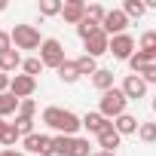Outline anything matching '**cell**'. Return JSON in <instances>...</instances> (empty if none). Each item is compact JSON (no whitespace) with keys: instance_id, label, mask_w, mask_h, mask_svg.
<instances>
[{"instance_id":"11","label":"cell","mask_w":156,"mask_h":156,"mask_svg":"<svg viewBox=\"0 0 156 156\" xmlns=\"http://www.w3.org/2000/svg\"><path fill=\"white\" fill-rule=\"evenodd\" d=\"M110 126H113V119H107V116L98 113V110H92V113L83 116V129H89V135H95V138H98L104 129H110Z\"/></svg>"},{"instance_id":"25","label":"cell","mask_w":156,"mask_h":156,"mask_svg":"<svg viewBox=\"0 0 156 156\" xmlns=\"http://www.w3.org/2000/svg\"><path fill=\"white\" fill-rule=\"evenodd\" d=\"M61 9H64V3L61 0H40V16H61Z\"/></svg>"},{"instance_id":"1","label":"cell","mask_w":156,"mask_h":156,"mask_svg":"<svg viewBox=\"0 0 156 156\" xmlns=\"http://www.w3.org/2000/svg\"><path fill=\"white\" fill-rule=\"evenodd\" d=\"M43 122H46L52 132L70 135V138H76V132L83 129V116H76L73 110H64V107H46V110H43Z\"/></svg>"},{"instance_id":"3","label":"cell","mask_w":156,"mask_h":156,"mask_svg":"<svg viewBox=\"0 0 156 156\" xmlns=\"http://www.w3.org/2000/svg\"><path fill=\"white\" fill-rule=\"evenodd\" d=\"M9 34H12V46L16 49H37L40 52V46H43V37H40V31L34 25H16Z\"/></svg>"},{"instance_id":"12","label":"cell","mask_w":156,"mask_h":156,"mask_svg":"<svg viewBox=\"0 0 156 156\" xmlns=\"http://www.w3.org/2000/svg\"><path fill=\"white\" fill-rule=\"evenodd\" d=\"M61 19L67 25H80L86 19V3H83V0H67L64 9H61Z\"/></svg>"},{"instance_id":"39","label":"cell","mask_w":156,"mask_h":156,"mask_svg":"<svg viewBox=\"0 0 156 156\" xmlns=\"http://www.w3.org/2000/svg\"><path fill=\"white\" fill-rule=\"evenodd\" d=\"M3 129H6V122H3V119H0V135H3Z\"/></svg>"},{"instance_id":"5","label":"cell","mask_w":156,"mask_h":156,"mask_svg":"<svg viewBox=\"0 0 156 156\" xmlns=\"http://www.w3.org/2000/svg\"><path fill=\"white\" fill-rule=\"evenodd\" d=\"M22 147H25L31 156H55L52 138H49V135H40V132H34V135L22 138Z\"/></svg>"},{"instance_id":"38","label":"cell","mask_w":156,"mask_h":156,"mask_svg":"<svg viewBox=\"0 0 156 156\" xmlns=\"http://www.w3.org/2000/svg\"><path fill=\"white\" fill-rule=\"evenodd\" d=\"M6 6H9V3H6V0H0V12H3V9H6Z\"/></svg>"},{"instance_id":"40","label":"cell","mask_w":156,"mask_h":156,"mask_svg":"<svg viewBox=\"0 0 156 156\" xmlns=\"http://www.w3.org/2000/svg\"><path fill=\"white\" fill-rule=\"evenodd\" d=\"M153 113H156V98H153Z\"/></svg>"},{"instance_id":"2","label":"cell","mask_w":156,"mask_h":156,"mask_svg":"<svg viewBox=\"0 0 156 156\" xmlns=\"http://www.w3.org/2000/svg\"><path fill=\"white\" fill-rule=\"evenodd\" d=\"M126 104H129L126 92L113 86L110 92H104V95H101V101H98V113H104L107 119H116V116H122V113H126Z\"/></svg>"},{"instance_id":"31","label":"cell","mask_w":156,"mask_h":156,"mask_svg":"<svg viewBox=\"0 0 156 156\" xmlns=\"http://www.w3.org/2000/svg\"><path fill=\"white\" fill-rule=\"evenodd\" d=\"M12 126L19 129V135H22V138L34 135V119H28V116H16V122H12Z\"/></svg>"},{"instance_id":"9","label":"cell","mask_w":156,"mask_h":156,"mask_svg":"<svg viewBox=\"0 0 156 156\" xmlns=\"http://www.w3.org/2000/svg\"><path fill=\"white\" fill-rule=\"evenodd\" d=\"M83 49H86V55L101 58L104 52H110V37H107L104 31H95L92 37H86V40H83Z\"/></svg>"},{"instance_id":"17","label":"cell","mask_w":156,"mask_h":156,"mask_svg":"<svg viewBox=\"0 0 156 156\" xmlns=\"http://www.w3.org/2000/svg\"><path fill=\"white\" fill-rule=\"evenodd\" d=\"M19 98L12 95V92H3L0 95V119H6V116H12V113H19Z\"/></svg>"},{"instance_id":"22","label":"cell","mask_w":156,"mask_h":156,"mask_svg":"<svg viewBox=\"0 0 156 156\" xmlns=\"http://www.w3.org/2000/svg\"><path fill=\"white\" fill-rule=\"evenodd\" d=\"M138 49L156 58V31H144V34H141V40H138Z\"/></svg>"},{"instance_id":"34","label":"cell","mask_w":156,"mask_h":156,"mask_svg":"<svg viewBox=\"0 0 156 156\" xmlns=\"http://www.w3.org/2000/svg\"><path fill=\"white\" fill-rule=\"evenodd\" d=\"M138 76H141L144 83H156V61H153V64H147V67H144Z\"/></svg>"},{"instance_id":"10","label":"cell","mask_w":156,"mask_h":156,"mask_svg":"<svg viewBox=\"0 0 156 156\" xmlns=\"http://www.w3.org/2000/svg\"><path fill=\"white\" fill-rule=\"evenodd\" d=\"M119 89L126 92V98H129V101H138V98H144V95H147V83L141 80L138 73H129L126 80H122V86H119Z\"/></svg>"},{"instance_id":"30","label":"cell","mask_w":156,"mask_h":156,"mask_svg":"<svg viewBox=\"0 0 156 156\" xmlns=\"http://www.w3.org/2000/svg\"><path fill=\"white\" fill-rule=\"evenodd\" d=\"M104 16H107V9H104L101 3H89V6H86V19H92V22H98V25H101V22H104Z\"/></svg>"},{"instance_id":"28","label":"cell","mask_w":156,"mask_h":156,"mask_svg":"<svg viewBox=\"0 0 156 156\" xmlns=\"http://www.w3.org/2000/svg\"><path fill=\"white\" fill-rule=\"evenodd\" d=\"M95 31H101V25H98V22H92V19H83L80 25H76V34H80V40H86V37H92Z\"/></svg>"},{"instance_id":"20","label":"cell","mask_w":156,"mask_h":156,"mask_svg":"<svg viewBox=\"0 0 156 156\" xmlns=\"http://www.w3.org/2000/svg\"><path fill=\"white\" fill-rule=\"evenodd\" d=\"M153 61H156L153 55H147V52H141V49H138V52L129 58V70H132V73H141V70H144L147 64H153Z\"/></svg>"},{"instance_id":"27","label":"cell","mask_w":156,"mask_h":156,"mask_svg":"<svg viewBox=\"0 0 156 156\" xmlns=\"http://www.w3.org/2000/svg\"><path fill=\"white\" fill-rule=\"evenodd\" d=\"M95 150H92V144H89V138H73V150H70V156H92Z\"/></svg>"},{"instance_id":"4","label":"cell","mask_w":156,"mask_h":156,"mask_svg":"<svg viewBox=\"0 0 156 156\" xmlns=\"http://www.w3.org/2000/svg\"><path fill=\"white\" fill-rule=\"evenodd\" d=\"M40 61H43V67H61L67 58H64V46H61V40H55V37H46L43 40V46H40Z\"/></svg>"},{"instance_id":"8","label":"cell","mask_w":156,"mask_h":156,"mask_svg":"<svg viewBox=\"0 0 156 156\" xmlns=\"http://www.w3.org/2000/svg\"><path fill=\"white\" fill-rule=\"evenodd\" d=\"M9 92H12L19 101H25V98H31V95L37 92V80L28 76V73H16L12 83H9Z\"/></svg>"},{"instance_id":"37","label":"cell","mask_w":156,"mask_h":156,"mask_svg":"<svg viewBox=\"0 0 156 156\" xmlns=\"http://www.w3.org/2000/svg\"><path fill=\"white\" fill-rule=\"evenodd\" d=\"M92 156H116V153H107V150H95Z\"/></svg>"},{"instance_id":"23","label":"cell","mask_w":156,"mask_h":156,"mask_svg":"<svg viewBox=\"0 0 156 156\" xmlns=\"http://www.w3.org/2000/svg\"><path fill=\"white\" fill-rule=\"evenodd\" d=\"M122 12L129 16V22H132V19H141V16L147 12V3H141V0H126V3H122Z\"/></svg>"},{"instance_id":"36","label":"cell","mask_w":156,"mask_h":156,"mask_svg":"<svg viewBox=\"0 0 156 156\" xmlns=\"http://www.w3.org/2000/svg\"><path fill=\"white\" fill-rule=\"evenodd\" d=\"M0 156H25V153L16 150V147H9V150H0Z\"/></svg>"},{"instance_id":"6","label":"cell","mask_w":156,"mask_h":156,"mask_svg":"<svg viewBox=\"0 0 156 156\" xmlns=\"http://www.w3.org/2000/svg\"><path fill=\"white\" fill-rule=\"evenodd\" d=\"M138 52V43L132 34H119V37H110V55L116 61H129L132 55Z\"/></svg>"},{"instance_id":"29","label":"cell","mask_w":156,"mask_h":156,"mask_svg":"<svg viewBox=\"0 0 156 156\" xmlns=\"http://www.w3.org/2000/svg\"><path fill=\"white\" fill-rule=\"evenodd\" d=\"M138 138H141L144 144H156V122H141Z\"/></svg>"},{"instance_id":"32","label":"cell","mask_w":156,"mask_h":156,"mask_svg":"<svg viewBox=\"0 0 156 156\" xmlns=\"http://www.w3.org/2000/svg\"><path fill=\"white\" fill-rule=\"evenodd\" d=\"M34 113H37V101H34V98H25V101L19 104V116H28V119H34Z\"/></svg>"},{"instance_id":"15","label":"cell","mask_w":156,"mask_h":156,"mask_svg":"<svg viewBox=\"0 0 156 156\" xmlns=\"http://www.w3.org/2000/svg\"><path fill=\"white\" fill-rule=\"evenodd\" d=\"M25 64V58L19 55V49H9V52H3V55H0V70H3V73H16L19 67Z\"/></svg>"},{"instance_id":"14","label":"cell","mask_w":156,"mask_h":156,"mask_svg":"<svg viewBox=\"0 0 156 156\" xmlns=\"http://www.w3.org/2000/svg\"><path fill=\"white\" fill-rule=\"evenodd\" d=\"M119 144H122V135H119L113 126H110V129H104V132L98 135V147H101V150H107V153H116V147H119Z\"/></svg>"},{"instance_id":"33","label":"cell","mask_w":156,"mask_h":156,"mask_svg":"<svg viewBox=\"0 0 156 156\" xmlns=\"http://www.w3.org/2000/svg\"><path fill=\"white\" fill-rule=\"evenodd\" d=\"M9 49H16V46H12V34H9V31H0V55L9 52Z\"/></svg>"},{"instance_id":"24","label":"cell","mask_w":156,"mask_h":156,"mask_svg":"<svg viewBox=\"0 0 156 156\" xmlns=\"http://www.w3.org/2000/svg\"><path fill=\"white\" fill-rule=\"evenodd\" d=\"M19 138H22V135H19V129H16L12 122H6L3 135H0V144H3V147L9 150V147H16V144H19Z\"/></svg>"},{"instance_id":"19","label":"cell","mask_w":156,"mask_h":156,"mask_svg":"<svg viewBox=\"0 0 156 156\" xmlns=\"http://www.w3.org/2000/svg\"><path fill=\"white\" fill-rule=\"evenodd\" d=\"M58 80H61V83H67V86L80 80V70H76V61H70V58H67V61H64V64L58 67Z\"/></svg>"},{"instance_id":"13","label":"cell","mask_w":156,"mask_h":156,"mask_svg":"<svg viewBox=\"0 0 156 156\" xmlns=\"http://www.w3.org/2000/svg\"><path fill=\"white\" fill-rule=\"evenodd\" d=\"M113 129H116L119 135H138L141 119H138V116H132V113H122V116H116V119H113Z\"/></svg>"},{"instance_id":"7","label":"cell","mask_w":156,"mask_h":156,"mask_svg":"<svg viewBox=\"0 0 156 156\" xmlns=\"http://www.w3.org/2000/svg\"><path fill=\"white\" fill-rule=\"evenodd\" d=\"M126 28H129V16L122 9H107V16L101 22V31L107 37H119V34H126Z\"/></svg>"},{"instance_id":"21","label":"cell","mask_w":156,"mask_h":156,"mask_svg":"<svg viewBox=\"0 0 156 156\" xmlns=\"http://www.w3.org/2000/svg\"><path fill=\"white\" fill-rule=\"evenodd\" d=\"M52 147H55V156H70L73 138H70V135H55V138H52Z\"/></svg>"},{"instance_id":"26","label":"cell","mask_w":156,"mask_h":156,"mask_svg":"<svg viewBox=\"0 0 156 156\" xmlns=\"http://www.w3.org/2000/svg\"><path fill=\"white\" fill-rule=\"evenodd\" d=\"M43 70V61H40V55H31V58H25V64H22V73H28V76H34L37 80V73Z\"/></svg>"},{"instance_id":"16","label":"cell","mask_w":156,"mask_h":156,"mask_svg":"<svg viewBox=\"0 0 156 156\" xmlns=\"http://www.w3.org/2000/svg\"><path fill=\"white\" fill-rule=\"evenodd\" d=\"M92 86H95L101 95L110 92V89H113V70H110V67H98V73L92 76Z\"/></svg>"},{"instance_id":"18","label":"cell","mask_w":156,"mask_h":156,"mask_svg":"<svg viewBox=\"0 0 156 156\" xmlns=\"http://www.w3.org/2000/svg\"><path fill=\"white\" fill-rule=\"evenodd\" d=\"M76 61V70H80V76H95L98 73V58H92V55H80V58H73Z\"/></svg>"},{"instance_id":"35","label":"cell","mask_w":156,"mask_h":156,"mask_svg":"<svg viewBox=\"0 0 156 156\" xmlns=\"http://www.w3.org/2000/svg\"><path fill=\"white\" fill-rule=\"evenodd\" d=\"M9 83H12V76L0 70V95H3V92H9Z\"/></svg>"}]
</instances>
